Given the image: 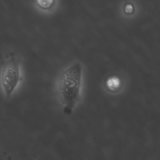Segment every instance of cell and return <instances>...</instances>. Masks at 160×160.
<instances>
[{"label":"cell","mask_w":160,"mask_h":160,"mask_svg":"<svg viewBox=\"0 0 160 160\" xmlns=\"http://www.w3.org/2000/svg\"><path fill=\"white\" fill-rule=\"evenodd\" d=\"M22 79L20 61L17 56L11 52L8 55L1 69L0 81L4 96L9 99Z\"/></svg>","instance_id":"cell-2"},{"label":"cell","mask_w":160,"mask_h":160,"mask_svg":"<svg viewBox=\"0 0 160 160\" xmlns=\"http://www.w3.org/2000/svg\"><path fill=\"white\" fill-rule=\"evenodd\" d=\"M122 86V81L121 78L116 76H110L106 81L105 87L109 91L116 92L119 91Z\"/></svg>","instance_id":"cell-3"},{"label":"cell","mask_w":160,"mask_h":160,"mask_svg":"<svg viewBox=\"0 0 160 160\" xmlns=\"http://www.w3.org/2000/svg\"><path fill=\"white\" fill-rule=\"evenodd\" d=\"M35 4L39 9L49 11L55 8L56 0H35Z\"/></svg>","instance_id":"cell-4"},{"label":"cell","mask_w":160,"mask_h":160,"mask_svg":"<svg viewBox=\"0 0 160 160\" xmlns=\"http://www.w3.org/2000/svg\"><path fill=\"white\" fill-rule=\"evenodd\" d=\"M123 11L126 14L131 15L133 14L135 11L134 5L132 2H127L124 6Z\"/></svg>","instance_id":"cell-5"},{"label":"cell","mask_w":160,"mask_h":160,"mask_svg":"<svg viewBox=\"0 0 160 160\" xmlns=\"http://www.w3.org/2000/svg\"><path fill=\"white\" fill-rule=\"evenodd\" d=\"M83 84V66L80 61H74L61 72L57 81L56 91L62 111L71 114L81 98Z\"/></svg>","instance_id":"cell-1"}]
</instances>
